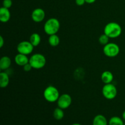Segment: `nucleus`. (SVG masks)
I'll use <instances>...</instances> for the list:
<instances>
[{
    "instance_id": "f8f14e48",
    "label": "nucleus",
    "mask_w": 125,
    "mask_h": 125,
    "mask_svg": "<svg viewBox=\"0 0 125 125\" xmlns=\"http://www.w3.org/2000/svg\"><path fill=\"white\" fill-rule=\"evenodd\" d=\"M92 125H108V122L103 115L98 114L93 119Z\"/></svg>"
},
{
    "instance_id": "2eb2a0df",
    "label": "nucleus",
    "mask_w": 125,
    "mask_h": 125,
    "mask_svg": "<svg viewBox=\"0 0 125 125\" xmlns=\"http://www.w3.org/2000/svg\"><path fill=\"white\" fill-rule=\"evenodd\" d=\"M9 76L6 72L0 73V86L1 88H6L9 84Z\"/></svg>"
},
{
    "instance_id": "6ab92c4d",
    "label": "nucleus",
    "mask_w": 125,
    "mask_h": 125,
    "mask_svg": "<svg viewBox=\"0 0 125 125\" xmlns=\"http://www.w3.org/2000/svg\"><path fill=\"white\" fill-rule=\"evenodd\" d=\"M122 118L117 116L111 117L108 121V125H124V122Z\"/></svg>"
},
{
    "instance_id": "aec40b11",
    "label": "nucleus",
    "mask_w": 125,
    "mask_h": 125,
    "mask_svg": "<svg viewBox=\"0 0 125 125\" xmlns=\"http://www.w3.org/2000/svg\"><path fill=\"white\" fill-rule=\"evenodd\" d=\"M109 39L110 38L104 33L103 34L100 35V37H99V42H100V43L101 44V45L104 46V45H107V44L108 43Z\"/></svg>"
},
{
    "instance_id": "ddd939ff",
    "label": "nucleus",
    "mask_w": 125,
    "mask_h": 125,
    "mask_svg": "<svg viewBox=\"0 0 125 125\" xmlns=\"http://www.w3.org/2000/svg\"><path fill=\"white\" fill-rule=\"evenodd\" d=\"M12 61L8 56H2L0 59V69L1 70H6L10 67Z\"/></svg>"
},
{
    "instance_id": "4468645a",
    "label": "nucleus",
    "mask_w": 125,
    "mask_h": 125,
    "mask_svg": "<svg viewBox=\"0 0 125 125\" xmlns=\"http://www.w3.org/2000/svg\"><path fill=\"white\" fill-rule=\"evenodd\" d=\"M101 79L103 83L106 84L112 83L114 80V75L110 71H104L101 75Z\"/></svg>"
},
{
    "instance_id": "0eeeda50",
    "label": "nucleus",
    "mask_w": 125,
    "mask_h": 125,
    "mask_svg": "<svg viewBox=\"0 0 125 125\" xmlns=\"http://www.w3.org/2000/svg\"><path fill=\"white\" fill-rule=\"evenodd\" d=\"M34 46L29 41H22L18 44L17 47L18 53L29 55L32 52Z\"/></svg>"
},
{
    "instance_id": "6e6552de",
    "label": "nucleus",
    "mask_w": 125,
    "mask_h": 125,
    "mask_svg": "<svg viewBox=\"0 0 125 125\" xmlns=\"http://www.w3.org/2000/svg\"><path fill=\"white\" fill-rule=\"evenodd\" d=\"M72 102V98L70 95L67 94H63L60 95L57 101V104L59 107L64 110L70 106Z\"/></svg>"
},
{
    "instance_id": "1a4fd4ad",
    "label": "nucleus",
    "mask_w": 125,
    "mask_h": 125,
    "mask_svg": "<svg viewBox=\"0 0 125 125\" xmlns=\"http://www.w3.org/2000/svg\"><path fill=\"white\" fill-rule=\"evenodd\" d=\"M31 18L35 23L42 22L45 18V12L41 8L35 9L32 12Z\"/></svg>"
},
{
    "instance_id": "20e7f679",
    "label": "nucleus",
    "mask_w": 125,
    "mask_h": 125,
    "mask_svg": "<svg viewBox=\"0 0 125 125\" xmlns=\"http://www.w3.org/2000/svg\"><path fill=\"white\" fill-rule=\"evenodd\" d=\"M44 98L49 103L57 102L60 96L59 92L56 87L53 85H49L44 90Z\"/></svg>"
},
{
    "instance_id": "f3484780",
    "label": "nucleus",
    "mask_w": 125,
    "mask_h": 125,
    "mask_svg": "<svg viewBox=\"0 0 125 125\" xmlns=\"http://www.w3.org/2000/svg\"><path fill=\"white\" fill-rule=\"evenodd\" d=\"M48 43L51 46L56 47L60 43V38L57 34L50 35L48 39Z\"/></svg>"
},
{
    "instance_id": "bb28decb",
    "label": "nucleus",
    "mask_w": 125,
    "mask_h": 125,
    "mask_svg": "<svg viewBox=\"0 0 125 125\" xmlns=\"http://www.w3.org/2000/svg\"><path fill=\"white\" fill-rule=\"evenodd\" d=\"M82 125L80 124V123H73V124H72V125Z\"/></svg>"
},
{
    "instance_id": "7ed1b4c3",
    "label": "nucleus",
    "mask_w": 125,
    "mask_h": 125,
    "mask_svg": "<svg viewBox=\"0 0 125 125\" xmlns=\"http://www.w3.org/2000/svg\"><path fill=\"white\" fill-rule=\"evenodd\" d=\"M29 63L34 69H42L46 63V59L45 56L40 53L34 54L29 58Z\"/></svg>"
},
{
    "instance_id": "dca6fc26",
    "label": "nucleus",
    "mask_w": 125,
    "mask_h": 125,
    "mask_svg": "<svg viewBox=\"0 0 125 125\" xmlns=\"http://www.w3.org/2000/svg\"><path fill=\"white\" fill-rule=\"evenodd\" d=\"M29 42L31 43V44L34 47L39 46L41 42V37L38 33H33L31 35Z\"/></svg>"
},
{
    "instance_id": "4be33fe9",
    "label": "nucleus",
    "mask_w": 125,
    "mask_h": 125,
    "mask_svg": "<svg viewBox=\"0 0 125 125\" xmlns=\"http://www.w3.org/2000/svg\"><path fill=\"white\" fill-rule=\"evenodd\" d=\"M23 70L24 71V72H29V71H31L32 70V67L31 65L29 63H26V65H24V66L23 67Z\"/></svg>"
},
{
    "instance_id": "a878e982",
    "label": "nucleus",
    "mask_w": 125,
    "mask_h": 125,
    "mask_svg": "<svg viewBox=\"0 0 125 125\" xmlns=\"http://www.w3.org/2000/svg\"><path fill=\"white\" fill-rule=\"evenodd\" d=\"M122 118L124 121H125V111H123V112L122 113Z\"/></svg>"
},
{
    "instance_id": "412c9836",
    "label": "nucleus",
    "mask_w": 125,
    "mask_h": 125,
    "mask_svg": "<svg viewBox=\"0 0 125 125\" xmlns=\"http://www.w3.org/2000/svg\"><path fill=\"white\" fill-rule=\"evenodd\" d=\"M12 6V0H3L2 1V7L10 9Z\"/></svg>"
},
{
    "instance_id": "39448f33",
    "label": "nucleus",
    "mask_w": 125,
    "mask_h": 125,
    "mask_svg": "<svg viewBox=\"0 0 125 125\" xmlns=\"http://www.w3.org/2000/svg\"><path fill=\"white\" fill-rule=\"evenodd\" d=\"M102 94L104 97L107 100H114L117 95V87L112 83L105 84L103 87Z\"/></svg>"
},
{
    "instance_id": "a211bd4d",
    "label": "nucleus",
    "mask_w": 125,
    "mask_h": 125,
    "mask_svg": "<svg viewBox=\"0 0 125 125\" xmlns=\"http://www.w3.org/2000/svg\"><path fill=\"white\" fill-rule=\"evenodd\" d=\"M53 117L56 120H61L64 117V112L63 109L57 107L53 111Z\"/></svg>"
},
{
    "instance_id": "9d476101",
    "label": "nucleus",
    "mask_w": 125,
    "mask_h": 125,
    "mask_svg": "<svg viewBox=\"0 0 125 125\" xmlns=\"http://www.w3.org/2000/svg\"><path fill=\"white\" fill-rule=\"evenodd\" d=\"M29 59L28 58L27 55L23 54L18 53L15 57V62L18 65L23 67L24 65L29 63Z\"/></svg>"
},
{
    "instance_id": "393cba45",
    "label": "nucleus",
    "mask_w": 125,
    "mask_h": 125,
    "mask_svg": "<svg viewBox=\"0 0 125 125\" xmlns=\"http://www.w3.org/2000/svg\"><path fill=\"white\" fill-rule=\"evenodd\" d=\"M86 3L88 4H93L96 1V0H85Z\"/></svg>"
},
{
    "instance_id": "9b49d317",
    "label": "nucleus",
    "mask_w": 125,
    "mask_h": 125,
    "mask_svg": "<svg viewBox=\"0 0 125 125\" xmlns=\"http://www.w3.org/2000/svg\"><path fill=\"white\" fill-rule=\"evenodd\" d=\"M11 14L9 9L4 7L0 8V21L2 23H7L10 19Z\"/></svg>"
},
{
    "instance_id": "f257e3e1",
    "label": "nucleus",
    "mask_w": 125,
    "mask_h": 125,
    "mask_svg": "<svg viewBox=\"0 0 125 125\" xmlns=\"http://www.w3.org/2000/svg\"><path fill=\"white\" fill-rule=\"evenodd\" d=\"M104 33L110 39H115L120 36L122 33V28L118 23L116 22H110L105 26Z\"/></svg>"
},
{
    "instance_id": "b1692460",
    "label": "nucleus",
    "mask_w": 125,
    "mask_h": 125,
    "mask_svg": "<svg viewBox=\"0 0 125 125\" xmlns=\"http://www.w3.org/2000/svg\"><path fill=\"white\" fill-rule=\"evenodd\" d=\"M4 44V39L2 36H0V48H2Z\"/></svg>"
},
{
    "instance_id": "423d86ee",
    "label": "nucleus",
    "mask_w": 125,
    "mask_h": 125,
    "mask_svg": "<svg viewBox=\"0 0 125 125\" xmlns=\"http://www.w3.org/2000/svg\"><path fill=\"white\" fill-rule=\"evenodd\" d=\"M119 46L115 43H108L103 48V52L107 57H115L120 53Z\"/></svg>"
},
{
    "instance_id": "5701e85b",
    "label": "nucleus",
    "mask_w": 125,
    "mask_h": 125,
    "mask_svg": "<svg viewBox=\"0 0 125 125\" xmlns=\"http://www.w3.org/2000/svg\"><path fill=\"white\" fill-rule=\"evenodd\" d=\"M76 4L78 6H82L85 3V0H75Z\"/></svg>"
},
{
    "instance_id": "f03ea898",
    "label": "nucleus",
    "mask_w": 125,
    "mask_h": 125,
    "mask_svg": "<svg viewBox=\"0 0 125 125\" xmlns=\"http://www.w3.org/2000/svg\"><path fill=\"white\" fill-rule=\"evenodd\" d=\"M61 24L57 18H50L46 20L44 24V31L47 35L57 34L60 29Z\"/></svg>"
},
{
    "instance_id": "cd10ccee",
    "label": "nucleus",
    "mask_w": 125,
    "mask_h": 125,
    "mask_svg": "<svg viewBox=\"0 0 125 125\" xmlns=\"http://www.w3.org/2000/svg\"><path fill=\"white\" fill-rule=\"evenodd\" d=\"M124 125H125V123H124Z\"/></svg>"
}]
</instances>
